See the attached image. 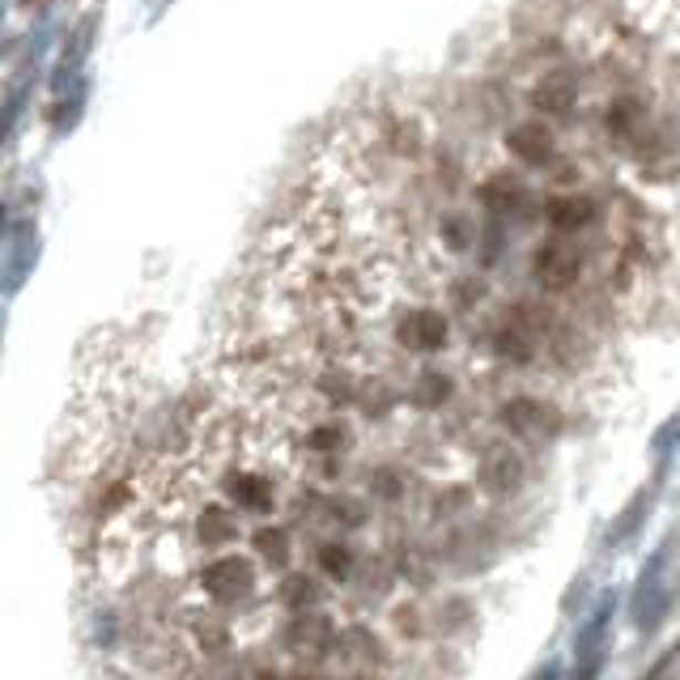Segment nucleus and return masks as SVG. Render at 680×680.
<instances>
[{
    "mask_svg": "<svg viewBox=\"0 0 680 680\" xmlns=\"http://www.w3.org/2000/svg\"><path fill=\"white\" fill-rule=\"evenodd\" d=\"M251 544H255V553L269 562V566H285L290 562V532L285 527H260L255 536H251Z\"/></svg>",
    "mask_w": 680,
    "mask_h": 680,
    "instance_id": "obj_16",
    "label": "nucleus"
},
{
    "mask_svg": "<svg viewBox=\"0 0 680 680\" xmlns=\"http://www.w3.org/2000/svg\"><path fill=\"white\" fill-rule=\"evenodd\" d=\"M544 221L553 226V234H587L604 221V200L578 188L553 191L544 200Z\"/></svg>",
    "mask_w": 680,
    "mask_h": 680,
    "instance_id": "obj_1",
    "label": "nucleus"
},
{
    "mask_svg": "<svg viewBox=\"0 0 680 680\" xmlns=\"http://www.w3.org/2000/svg\"><path fill=\"white\" fill-rule=\"evenodd\" d=\"M226 493H230V502H234L239 511H247V515H264V511H272V498H276L272 481L264 472H255V468H234V472L226 477Z\"/></svg>",
    "mask_w": 680,
    "mask_h": 680,
    "instance_id": "obj_6",
    "label": "nucleus"
},
{
    "mask_svg": "<svg viewBox=\"0 0 680 680\" xmlns=\"http://www.w3.org/2000/svg\"><path fill=\"white\" fill-rule=\"evenodd\" d=\"M196 536L209 544V548H221V544L239 541V519L230 515L221 502H205L196 511Z\"/></svg>",
    "mask_w": 680,
    "mask_h": 680,
    "instance_id": "obj_10",
    "label": "nucleus"
},
{
    "mask_svg": "<svg viewBox=\"0 0 680 680\" xmlns=\"http://www.w3.org/2000/svg\"><path fill=\"white\" fill-rule=\"evenodd\" d=\"M320 566H324L327 578H345L354 571V553L345 544H320Z\"/></svg>",
    "mask_w": 680,
    "mask_h": 680,
    "instance_id": "obj_19",
    "label": "nucleus"
},
{
    "mask_svg": "<svg viewBox=\"0 0 680 680\" xmlns=\"http://www.w3.org/2000/svg\"><path fill=\"white\" fill-rule=\"evenodd\" d=\"M200 587H205V596H213L218 604H239V599L255 592V566H251V557L221 553L213 562H205Z\"/></svg>",
    "mask_w": 680,
    "mask_h": 680,
    "instance_id": "obj_2",
    "label": "nucleus"
},
{
    "mask_svg": "<svg viewBox=\"0 0 680 680\" xmlns=\"http://www.w3.org/2000/svg\"><path fill=\"white\" fill-rule=\"evenodd\" d=\"M668 548H672V544L663 541L651 553V562L638 571V587H634V613H638V608H642V604H647V599H651L655 592L663 587V583H659V574H663V566H668Z\"/></svg>",
    "mask_w": 680,
    "mask_h": 680,
    "instance_id": "obj_15",
    "label": "nucleus"
},
{
    "mask_svg": "<svg viewBox=\"0 0 680 680\" xmlns=\"http://www.w3.org/2000/svg\"><path fill=\"white\" fill-rule=\"evenodd\" d=\"M613 613H617V596L604 592V596L596 599V608L587 613V621L574 629V659H578V655L604 651V638H608V626H613Z\"/></svg>",
    "mask_w": 680,
    "mask_h": 680,
    "instance_id": "obj_8",
    "label": "nucleus"
},
{
    "mask_svg": "<svg viewBox=\"0 0 680 680\" xmlns=\"http://www.w3.org/2000/svg\"><path fill=\"white\" fill-rule=\"evenodd\" d=\"M290 680H327V677H320V672H294Z\"/></svg>",
    "mask_w": 680,
    "mask_h": 680,
    "instance_id": "obj_24",
    "label": "nucleus"
},
{
    "mask_svg": "<svg viewBox=\"0 0 680 680\" xmlns=\"http://www.w3.org/2000/svg\"><path fill=\"white\" fill-rule=\"evenodd\" d=\"M477 200L490 209V213H523L527 209V191L519 188L511 175H493L477 188Z\"/></svg>",
    "mask_w": 680,
    "mask_h": 680,
    "instance_id": "obj_11",
    "label": "nucleus"
},
{
    "mask_svg": "<svg viewBox=\"0 0 680 680\" xmlns=\"http://www.w3.org/2000/svg\"><path fill=\"white\" fill-rule=\"evenodd\" d=\"M578 98H583V85H578V73L566 69V64H553L544 69L536 85H532V107L541 111L544 119H566L578 111Z\"/></svg>",
    "mask_w": 680,
    "mask_h": 680,
    "instance_id": "obj_3",
    "label": "nucleus"
},
{
    "mask_svg": "<svg viewBox=\"0 0 680 680\" xmlns=\"http://www.w3.org/2000/svg\"><path fill=\"white\" fill-rule=\"evenodd\" d=\"M677 655H680V642H677V647H668V651L659 655V663H655L651 672H642V677H638V680H659V677H663V672H668V668H672V659H677Z\"/></svg>",
    "mask_w": 680,
    "mask_h": 680,
    "instance_id": "obj_21",
    "label": "nucleus"
},
{
    "mask_svg": "<svg viewBox=\"0 0 680 680\" xmlns=\"http://www.w3.org/2000/svg\"><path fill=\"white\" fill-rule=\"evenodd\" d=\"M375 490H379L383 498H400V485H396V472H379V477H375Z\"/></svg>",
    "mask_w": 680,
    "mask_h": 680,
    "instance_id": "obj_22",
    "label": "nucleus"
},
{
    "mask_svg": "<svg viewBox=\"0 0 680 680\" xmlns=\"http://www.w3.org/2000/svg\"><path fill=\"white\" fill-rule=\"evenodd\" d=\"M647 511H651V493L642 490L638 498H634V502H629L626 511H621V519H617V523L608 527V548H621V544H626L629 536L638 532V523L647 519Z\"/></svg>",
    "mask_w": 680,
    "mask_h": 680,
    "instance_id": "obj_14",
    "label": "nucleus"
},
{
    "mask_svg": "<svg viewBox=\"0 0 680 680\" xmlns=\"http://www.w3.org/2000/svg\"><path fill=\"white\" fill-rule=\"evenodd\" d=\"M412 405L417 408H438L447 405V396H451V379L435 370V366H426V370H417V379H412Z\"/></svg>",
    "mask_w": 680,
    "mask_h": 680,
    "instance_id": "obj_13",
    "label": "nucleus"
},
{
    "mask_svg": "<svg viewBox=\"0 0 680 680\" xmlns=\"http://www.w3.org/2000/svg\"><path fill=\"white\" fill-rule=\"evenodd\" d=\"M519 481H523V463L511 447H493L490 456L481 460V485L493 493H511L519 490Z\"/></svg>",
    "mask_w": 680,
    "mask_h": 680,
    "instance_id": "obj_9",
    "label": "nucleus"
},
{
    "mask_svg": "<svg viewBox=\"0 0 680 680\" xmlns=\"http://www.w3.org/2000/svg\"><path fill=\"white\" fill-rule=\"evenodd\" d=\"M196 647L209 651V655H221L226 647H230V629L205 613V621H196Z\"/></svg>",
    "mask_w": 680,
    "mask_h": 680,
    "instance_id": "obj_18",
    "label": "nucleus"
},
{
    "mask_svg": "<svg viewBox=\"0 0 680 680\" xmlns=\"http://www.w3.org/2000/svg\"><path fill=\"white\" fill-rule=\"evenodd\" d=\"M599 672H604V651L578 655V659H574V677L571 680H599Z\"/></svg>",
    "mask_w": 680,
    "mask_h": 680,
    "instance_id": "obj_20",
    "label": "nucleus"
},
{
    "mask_svg": "<svg viewBox=\"0 0 680 680\" xmlns=\"http://www.w3.org/2000/svg\"><path fill=\"white\" fill-rule=\"evenodd\" d=\"M332 638H336V629H332V621L320 617V613H299V617H294V626H290V634H285L290 651L315 655V659L332 651Z\"/></svg>",
    "mask_w": 680,
    "mask_h": 680,
    "instance_id": "obj_7",
    "label": "nucleus"
},
{
    "mask_svg": "<svg viewBox=\"0 0 680 680\" xmlns=\"http://www.w3.org/2000/svg\"><path fill=\"white\" fill-rule=\"evenodd\" d=\"M320 587H315V578H306V574H290L285 583H281V604L285 608H294V613H306V608H315L320 604Z\"/></svg>",
    "mask_w": 680,
    "mask_h": 680,
    "instance_id": "obj_17",
    "label": "nucleus"
},
{
    "mask_svg": "<svg viewBox=\"0 0 680 680\" xmlns=\"http://www.w3.org/2000/svg\"><path fill=\"white\" fill-rule=\"evenodd\" d=\"M532 680H562V663H557V659H548V663H544V668Z\"/></svg>",
    "mask_w": 680,
    "mask_h": 680,
    "instance_id": "obj_23",
    "label": "nucleus"
},
{
    "mask_svg": "<svg viewBox=\"0 0 680 680\" xmlns=\"http://www.w3.org/2000/svg\"><path fill=\"white\" fill-rule=\"evenodd\" d=\"M302 447H306L311 456H336V451L349 447V430H345L341 421H311V426L302 430Z\"/></svg>",
    "mask_w": 680,
    "mask_h": 680,
    "instance_id": "obj_12",
    "label": "nucleus"
},
{
    "mask_svg": "<svg viewBox=\"0 0 680 680\" xmlns=\"http://www.w3.org/2000/svg\"><path fill=\"white\" fill-rule=\"evenodd\" d=\"M502 426L519 438H553L562 435V412L548 405V400H536V396H511L502 405Z\"/></svg>",
    "mask_w": 680,
    "mask_h": 680,
    "instance_id": "obj_4",
    "label": "nucleus"
},
{
    "mask_svg": "<svg viewBox=\"0 0 680 680\" xmlns=\"http://www.w3.org/2000/svg\"><path fill=\"white\" fill-rule=\"evenodd\" d=\"M506 149H511V158H519V163L548 170V166L557 163V133H553L548 119H527V124L506 128Z\"/></svg>",
    "mask_w": 680,
    "mask_h": 680,
    "instance_id": "obj_5",
    "label": "nucleus"
}]
</instances>
